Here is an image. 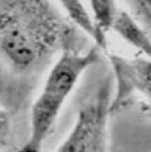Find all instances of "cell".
Masks as SVG:
<instances>
[{
	"mask_svg": "<svg viewBox=\"0 0 151 152\" xmlns=\"http://www.w3.org/2000/svg\"><path fill=\"white\" fill-rule=\"evenodd\" d=\"M111 31L117 33L127 45L142 54V57L151 60V34L129 11L120 9L112 23Z\"/></svg>",
	"mask_w": 151,
	"mask_h": 152,
	"instance_id": "8992f818",
	"label": "cell"
},
{
	"mask_svg": "<svg viewBox=\"0 0 151 152\" xmlns=\"http://www.w3.org/2000/svg\"><path fill=\"white\" fill-rule=\"evenodd\" d=\"M114 78H105L93 97L78 110L75 124L57 152H105L109 149V115L112 113Z\"/></svg>",
	"mask_w": 151,
	"mask_h": 152,
	"instance_id": "3957f363",
	"label": "cell"
},
{
	"mask_svg": "<svg viewBox=\"0 0 151 152\" xmlns=\"http://www.w3.org/2000/svg\"><path fill=\"white\" fill-rule=\"evenodd\" d=\"M127 11L148 30L151 34V0H124Z\"/></svg>",
	"mask_w": 151,
	"mask_h": 152,
	"instance_id": "ba28073f",
	"label": "cell"
},
{
	"mask_svg": "<svg viewBox=\"0 0 151 152\" xmlns=\"http://www.w3.org/2000/svg\"><path fill=\"white\" fill-rule=\"evenodd\" d=\"M115 84L112 112L127 106L138 99L144 110L151 113V60L147 57H123L106 52Z\"/></svg>",
	"mask_w": 151,
	"mask_h": 152,
	"instance_id": "277c9868",
	"label": "cell"
},
{
	"mask_svg": "<svg viewBox=\"0 0 151 152\" xmlns=\"http://www.w3.org/2000/svg\"><path fill=\"white\" fill-rule=\"evenodd\" d=\"M52 2L58 6L63 15L77 27V30L87 34L103 52L108 51V37L99 31L84 0H52Z\"/></svg>",
	"mask_w": 151,
	"mask_h": 152,
	"instance_id": "5b68a950",
	"label": "cell"
},
{
	"mask_svg": "<svg viewBox=\"0 0 151 152\" xmlns=\"http://www.w3.org/2000/svg\"><path fill=\"white\" fill-rule=\"evenodd\" d=\"M12 140V121L6 109L0 107V151H5L11 146Z\"/></svg>",
	"mask_w": 151,
	"mask_h": 152,
	"instance_id": "9c48e42d",
	"label": "cell"
},
{
	"mask_svg": "<svg viewBox=\"0 0 151 152\" xmlns=\"http://www.w3.org/2000/svg\"><path fill=\"white\" fill-rule=\"evenodd\" d=\"M87 6L91 12V17L103 36H108L111 31L112 23L120 12L117 0H87Z\"/></svg>",
	"mask_w": 151,
	"mask_h": 152,
	"instance_id": "52a82bcc",
	"label": "cell"
},
{
	"mask_svg": "<svg viewBox=\"0 0 151 152\" xmlns=\"http://www.w3.org/2000/svg\"><path fill=\"white\" fill-rule=\"evenodd\" d=\"M75 30L52 0H0V57L18 75L72 48Z\"/></svg>",
	"mask_w": 151,
	"mask_h": 152,
	"instance_id": "6da1fadb",
	"label": "cell"
},
{
	"mask_svg": "<svg viewBox=\"0 0 151 152\" xmlns=\"http://www.w3.org/2000/svg\"><path fill=\"white\" fill-rule=\"evenodd\" d=\"M97 45L85 51L66 48L49 67L43 87L30 109V134L23 145V152H39L51 134L69 96L77 88L84 73L93 67L102 55Z\"/></svg>",
	"mask_w": 151,
	"mask_h": 152,
	"instance_id": "7a4b0ae2",
	"label": "cell"
}]
</instances>
